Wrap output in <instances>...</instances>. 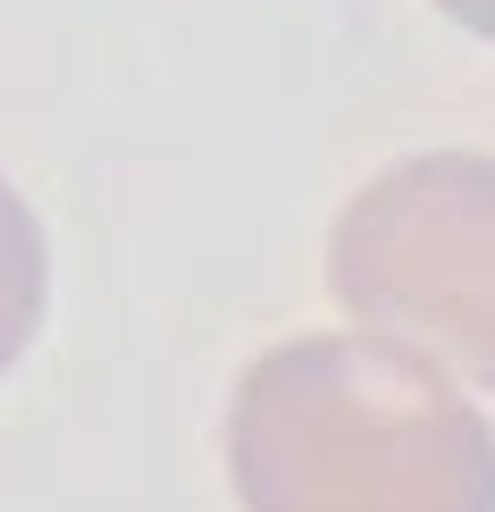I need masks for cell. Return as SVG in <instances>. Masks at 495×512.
I'll list each match as a JSON object with an SVG mask.
<instances>
[{
	"label": "cell",
	"instance_id": "1",
	"mask_svg": "<svg viewBox=\"0 0 495 512\" xmlns=\"http://www.w3.org/2000/svg\"><path fill=\"white\" fill-rule=\"evenodd\" d=\"M219 454L244 512H495V412L370 328L261 345Z\"/></svg>",
	"mask_w": 495,
	"mask_h": 512
},
{
	"label": "cell",
	"instance_id": "2",
	"mask_svg": "<svg viewBox=\"0 0 495 512\" xmlns=\"http://www.w3.org/2000/svg\"><path fill=\"white\" fill-rule=\"evenodd\" d=\"M328 294L344 328L437 361L495 403V152H403L344 194L328 227Z\"/></svg>",
	"mask_w": 495,
	"mask_h": 512
},
{
	"label": "cell",
	"instance_id": "3",
	"mask_svg": "<svg viewBox=\"0 0 495 512\" xmlns=\"http://www.w3.org/2000/svg\"><path fill=\"white\" fill-rule=\"evenodd\" d=\"M42 319H51V236L42 210L0 177V378L42 345Z\"/></svg>",
	"mask_w": 495,
	"mask_h": 512
},
{
	"label": "cell",
	"instance_id": "4",
	"mask_svg": "<svg viewBox=\"0 0 495 512\" xmlns=\"http://www.w3.org/2000/svg\"><path fill=\"white\" fill-rule=\"evenodd\" d=\"M428 9H437L445 26H462V34H479V42H495V0H428Z\"/></svg>",
	"mask_w": 495,
	"mask_h": 512
}]
</instances>
